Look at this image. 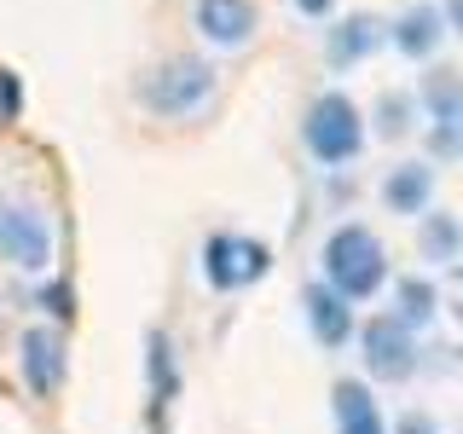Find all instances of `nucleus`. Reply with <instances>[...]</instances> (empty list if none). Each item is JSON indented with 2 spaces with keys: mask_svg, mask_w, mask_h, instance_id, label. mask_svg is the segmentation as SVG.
<instances>
[{
  "mask_svg": "<svg viewBox=\"0 0 463 434\" xmlns=\"http://www.w3.org/2000/svg\"><path fill=\"white\" fill-rule=\"evenodd\" d=\"M325 272L336 284V296L347 301H365L388 284V260H383V243L371 238V226H342L325 238Z\"/></svg>",
  "mask_w": 463,
  "mask_h": 434,
  "instance_id": "1",
  "label": "nucleus"
},
{
  "mask_svg": "<svg viewBox=\"0 0 463 434\" xmlns=\"http://www.w3.org/2000/svg\"><path fill=\"white\" fill-rule=\"evenodd\" d=\"M209 93H214V70L203 58H168L163 70H151L139 81V99L156 116H192L209 105Z\"/></svg>",
  "mask_w": 463,
  "mask_h": 434,
  "instance_id": "2",
  "label": "nucleus"
},
{
  "mask_svg": "<svg viewBox=\"0 0 463 434\" xmlns=\"http://www.w3.org/2000/svg\"><path fill=\"white\" fill-rule=\"evenodd\" d=\"M301 134H307V151L318 156V163H347V156H359V145H365L359 110L347 105L342 93H325V99H313L307 122H301Z\"/></svg>",
  "mask_w": 463,
  "mask_h": 434,
  "instance_id": "3",
  "label": "nucleus"
},
{
  "mask_svg": "<svg viewBox=\"0 0 463 434\" xmlns=\"http://www.w3.org/2000/svg\"><path fill=\"white\" fill-rule=\"evenodd\" d=\"M0 260L18 272H47L52 260V226L12 197H0Z\"/></svg>",
  "mask_w": 463,
  "mask_h": 434,
  "instance_id": "4",
  "label": "nucleus"
},
{
  "mask_svg": "<svg viewBox=\"0 0 463 434\" xmlns=\"http://www.w3.org/2000/svg\"><path fill=\"white\" fill-rule=\"evenodd\" d=\"M267 267H272L267 243L238 238V231H214L209 250H203V272H209L214 289H243V284L267 278Z\"/></svg>",
  "mask_w": 463,
  "mask_h": 434,
  "instance_id": "5",
  "label": "nucleus"
},
{
  "mask_svg": "<svg viewBox=\"0 0 463 434\" xmlns=\"http://www.w3.org/2000/svg\"><path fill=\"white\" fill-rule=\"evenodd\" d=\"M359 342H365V365H371L376 382H405V376H411L417 347H411V325H405V318L376 313Z\"/></svg>",
  "mask_w": 463,
  "mask_h": 434,
  "instance_id": "6",
  "label": "nucleus"
},
{
  "mask_svg": "<svg viewBox=\"0 0 463 434\" xmlns=\"http://www.w3.org/2000/svg\"><path fill=\"white\" fill-rule=\"evenodd\" d=\"M197 29L214 47H243L255 35V6L250 0H197Z\"/></svg>",
  "mask_w": 463,
  "mask_h": 434,
  "instance_id": "7",
  "label": "nucleus"
},
{
  "mask_svg": "<svg viewBox=\"0 0 463 434\" xmlns=\"http://www.w3.org/2000/svg\"><path fill=\"white\" fill-rule=\"evenodd\" d=\"M24 382L35 394H58V382H64V342H58V330H29L24 336Z\"/></svg>",
  "mask_w": 463,
  "mask_h": 434,
  "instance_id": "8",
  "label": "nucleus"
},
{
  "mask_svg": "<svg viewBox=\"0 0 463 434\" xmlns=\"http://www.w3.org/2000/svg\"><path fill=\"white\" fill-rule=\"evenodd\" d=\"M330 411H336L342 434H388L383 411H376V400H371L365 382H336V388H330Z\"/></svg>",
  "mask_w": 463,
  "mask_h": 434,
  "instance_id": "9",
  "label": "nucleus"
},
{
  "mask_svg": "<svg viewBox=\"0 0 463 434\" xmlns=\"http://www.w3.org/2000/svg\"><path fill=\"white\" fill-rule=\"evenodd\" d=\"M307 325H313V336L325 342V347H342L347 336H354L347 296H336V289H307Z\"/></svg>",
  "mask_w": 463,
  "mask_h": 434,
  "instance_id": "10",
  "label": "nucleus"
},
{
  "mask_svg": "<svg viewBox=\"0 0 463 434\" xmlns=\"http://www.w3.org/2000/svg\"><path fill=\"white\" fill-rule=\"evenodd\" d=\"M383 197H388V209H394V214H423L429 197H434V174L423 163H405V168L388 174Z\"/></svg>",
  "mask_w": 463,
  "mask_h": 434,
  "instance_id": "11",
  "label": "nucleus"
},
{
  "mask_svg": "<svg viewBox=\"0 0 463 434\" xmlns=\"http://www.w3.org/2000/svg\"><path fill=\"white\" fill-rule=\"evenodd\" d=\"M376 41H383V24L376 18H347L342 29H330V58H336V64H354V58L376 52Z\"/></svg>",
  "mask_w": 463,
  "mask_h": 434,
  "instance_id": "12",
  "label": "nucleus"
},
{
  "mask_svg": "<svg viewBox=\"0 0 463 434\" xmlns=\"http://www.w3.org/2000/svg\"><path fill=\"white\" fill-rule=\"evenodd\" d=\"M394 41H400V52H411V58H429L434 52V41H440V12L434 6H417V12H405L400 29H394Z\"/></svg>",
  "mask_w": 463,
  "mask_h": 434,
  "instance_id": "13",
  "label": "nucleus"
},
{
  "mask_svg": "<svg viewBox=\"0 0 463 434\" xmlns=\"http://www.w3.org/2000/svg\"><path fill=\"white\" fill-rule=\"evenodd\" d=\"M423 105L434 110V122H463V76L458 70H434L423 81Z\"/></svg>",
  "mask_w": 463,
  "mask_h": 434,
  "instance_id": "14",
  "label": "nucleus"
},
{
  "mask_svg": "<svg viewBox=\"0 0 463 434\" xmlns=\"http://www.w3.org/2000/svg\"><path fill=\"white\" fill-rule=\"evenodd\" d=\"M394 318H405V325H429V318H434V284L429 278H405Z\"/></svg>",
  "mask_w": 463,
  "mask_h": 434,
  "instance_id": "15",
  "label": "nucleus"
},
{
  "mask_svg": "<svg viewBox=\"0 0 463 434\" xmlns=\"http://www.w3.org/2000/svg\"><path fill=\"white\" fill-rule=\"evenodd\" d=\"M423 250H429V260H452V250H458V221H452V214H429Z\"/></svg>",
  "mask_w": 463,
  "mask_h": 434,
  "instance_id": "16",
  "label": "nucleus"
},
{
  "mask_svg": "<svg viewBox=\"0 0 463 434\" xmlns=\"http://www.w3.org/2000/svg\"><path fill=\"white\" fill-rule=\"evenodd\" d=\"M12 116H18V76L0 70V122H12Z\"/></svg>",
  "mask_w": 463,
  "mask_h": 434,
  "instance_id": "17",
  "label": "nucleus"
},
{
  "mask_svg": "<svg viewBox=\"0 0 463 434\" xmlns=\"http://www.w3.org/2000/svg\"><path fill=\"white\" fill-rule=\"evenodd\" d=\"M400 116H405V99H388V105H383V134H405Z\"/></svg>",
  "mask_w": 463,
  "mask_h": 434,
  "instance_id": "18",
  "label": "nucleus"
},
{
  "mask_svg": "<svg viewBox=\"0 0 463 434\" xmlns=\"http://www.w3.org/2000/svg\"><path fill=\"white\" fill-rule=\"evenodd\" d=\"M400 434H440V429H434V417L411 411V417H400Z\"/></svg>",
  "mask_w": 463,
  "mask_h": 434,
  "instance_id": "19",
  "label": "nucleus"
},
{
  "mask_svg": "<svg viewBox=\"0 0 463 434\" xmlns=\"http://www.w3.org/2000/svg\"><path fill=\"white\" fill-rule=\"evenodd\" d=\"M296 6H301V12H307V18H325V12H330V6H336V0H296Z\"/></svg>",
  "mask_w": 463,
  "mask_h": 434,
  "instance_id": "20",
  "label": "nucleus"
},
{
  "mask_svg": "<svg viewBox=\"0 0 463 434\" xmlns=\"http://www.w3.org/2000/svg\"><path fill=\"white\" fill-rule=\"evenodd\" d=\"M446 18H452V24L463 29V0H446Z\"/></svg>",
  "mask_w": 463,
  "mask_h": 434,
  "instance_id": "21",
  "label": "nucleus"
}]
</instances>
